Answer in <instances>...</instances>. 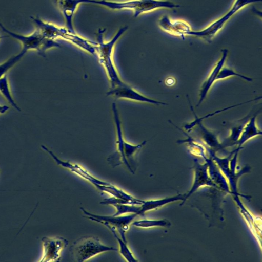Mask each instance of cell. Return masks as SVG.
Masks as SVG:
<instances>
[{
    "label": "cell",
    "instance_id": "6da1fadb",
    "mask_svg": "<svg viewBox=\"0 0 262 262\" xmlns=\"http://www.w3.org/2000/svg\"><path fill=\"white\" fill-rule=\"evenodd\" d=\"M127 29V26L120 28L108 41L104 39L105 29H99L97 32V44L95 55L99 62L105 69L111 88L120 85L125 82L121 78L115 66L113 53L116 44Z\"/></svg>",
    "mask_w": 262,
    "mask_h": 262
},
{
    "label": "cell",
    "instance_id": "7a4b0ae2",
    "mask_svg": "<svg viewBox=\"0 0 262 262\" xmlns=\"http://www.w3.org/2000/svg\"><path fill=\"white\" fill-rule=\"evenodd\" d=\"M30 18L42 34L47 38L56 40L58 39L71 43L88 54H96L97 42L89 40L65 27L59 26L45 21L36 16Z\"/></svg>",
    "mask_w": 262,
    "mask_h": 262
},
{
    "label": "cell",
    "instance_id": "3957f363",
    "mask_svg": "<svg viewBox=\"0 0 262 262\" xmlns=\"http://www.w3.org/2000/svg\"><path fill=\"white\" fill-rule=\"evenodd\" d=\"M88 3L113 11L130 10L135 17L158 9H173L180 7L179 4L169 0H88Z\"/></svg>",
    "mask_w": 262,
    "mask_h": 262
},
{
    "label": "cell",
    "instance_id": "277c9868",
    "mask_svg": "<svg viewBox=\"0 0 262 262\" xmlns=\"http://www.w3.org/2000/svg\"><path fill=\"white\" fill-rule=\"evenodd\" d=\"M113 247L104 245L94 236H85L75 240L70 247V252L73 261L83 262L104 252L116 251Z\"/></svg>",
    "mask_w": 262,
    "mask_h": 262
},
{
    "label": "cell",
    "instance_id": "5b68a950",
    "mask_svg": "<svg viewBox=\"0 0 262 262\" xmlns=\"http://www.w3.org/2000/svg\"><path fill=\"white\" fill-rule=\"evenodd\" d=\"M0 28L9 36L19 41L22 46V50L27 52L29 50H35L43 57L49 49L59 48L61 45L56 40L44 36L41 31L36 28L35 30L27 35H24L12 32L7 29L0 21Z\"/></svg>",
    "mask_w": 262,
    "mask_h": 262
},
{
    "label": "cell",
    "instance_id": "8992f818",
    "mask_svg": "<svg viewBox=\"0 0 262 262\" xmlns=\"http://www.w3.org/2000/svg\"><path fill=\"white\" fill-rule=\"evenodd\" d=\"M261 1V0H234L230 8L221 17L200 30L191 31L189 35L193 36L210 42L225 27L227 22L233 15L249 5Z\"/></svg>",
    "mask_w": 262,
    "mask_h": 262
},
{
    "label": "cell",
    "instance_id": "52a82bcc",
    "mask_svg": "<svg viewBox=\"0 0 262 262\" xmlns=\"http://www.w3.org/2000/svg\"><path fill=\"white\" fill-rule=\"evenodd\" d=\"M113 119L116 135V148L120 162L123 163L132 173L134 170L131 166V161L136 153L146 144L144 141L138 144H133L125 139L122 127V122L118 113H113Z\"/></svg>",
    "mask_w": 262,
    "mask_h": 262
},
{
    "label": "cell",
    "instance_id": "ba28073f",
    "mask_svg": "<svg viewBox=\"0 0 262 262\" xmlns=\"http://www.w3.org/2000/svg\"><path fill=\"white\" fill-rule=\"evenodd\" d=\"M80 209L88 219L103 224L106 227L108 226L115 228L120 234V237L126 242L127 241L125 232L129 229L130 225L137 215L135 213L117 216L102 215L91 213L83 207H80Z\"/></svg>",
    "mask_w": 262,
    "mask_h": 262
},
{
    "label": "cell",
    "instance_id": "9c48e42d",
    "mask_svg": "<svg viewBox=\"0 0 262 262\" xmlns=\"http://www.w3.org/2000/svg\"><path fill=\"white\" fill-rule=\"evenodd\" d=\"M107 94L108 96H111L117 99L155 105H168L165 102L147 97L125 82L120 85L111 88L110 90L107 92Z\"/></svg>",
    "mask_w": 262,
    "mask_h": 262
},
{
    "label": "cell",
    "instance_id": "30bf717a",
    "mask_svg": "<svg viewBox=\"0 0 262 262\" xmlns=\"http://www.w3.org/2000/svg\"><path fill=\"white\" fill-rule=\"evenodd\" d=\"M157 25L163 31L183 40H185V37L193 30L190 25L185 20L173 18L166 15L159 18Z\"/></svg>",
    "mask_w": 262,
    "mask_h": 262
},
{
    "label": "cell",
    "instance_id": "8fae6325",
    "mask_svg": "<svg viewBox=\"0 0 262 262\" xmlns=\"http://www.w3.org/2000/svg\"><path fill=\"white\" fill-rule=\"evenodd\" d=\"M43 254L39 261H57L60 260L62 251L68 245V241L63 237H47L42 238Z\"/></svg>",
    "mask_w": 262,
    "mask_h": 262
},
{
    "label": "cell",
    "instance_id": "7c38bea8",
    "mask_svg": "<svg viewBox=\"0 0 262 262\" xmlns=\"http://www.w3.org/2000/svg\"><path fill=\"white\" fill-rule=\"evenodd\" d=\"M41 147L52 158L57 165L65 168L68 169L76 175L89 181L96 188H97V187L100 185L111 184V183L109 182L100 180L94 177L84 168L77 164L71 163L69 161H63L60 159L51 150H50L45 146L42 145Z\"/></svg>",
    "mask_w": 262,
    "mask_h": 262
},
{
    "label": "cell",
    "instance_id": "4fadbf2b",
    "mask_svg": "<svg viewBox=\"0 0 262 262\" xmlns=\"http://www.w3.org/2000/svg\"><path fill=\"white\" fill-rule=\"evenodd\" d=\"M61 13L66 27L75 31L73 24L75 13L81 4L88 3V0H52Z\"/></svg>",
    "mask_w": 262,
    "mask_h": 262
},
{
    "label": "cell",
    "instance_id": "5bb4252c",
    "mask_svg": "<svg viewBox=\"0 0 262 262\" xmlns=\"http://www.w3.org/2000/svg\"><path fill=\"white\" fill-rule=\"evenodd\" d=\"M221 51V55L220 58L200 87L199 93V100L196 106V107L200 105L205 99L213 84L217 81V77L220 70L225 65L228 55V50L226 49H224Z\"/></svg>",
    "mask_w": 262,
    "mask_h": 262
},
{
    "label": "cell",
    "instance_id": "9a60e30c",
    "mask_svg": "<svg viewBox=\"0 0 262 262\" xmlns=\"http://www.w3.org/2000/svg\"><path fill=\"white\" fill-rule=\"evenodd\" d=\"M196 126H198L199 133L203 141L209 147L217 150L223 148L221 143L219 142L216 134L205 127L202 122L192 121L184 125V130L187 132H190Z\"/></svg>",
    "mask_w": 262,
    "mask_h": 262
},
{
    "label": "cell",
    "instance_id": "2e32d148",
    "mask_svg": "<svg viewBox=\"0 0 262 262\" xmlns=\"http://www.w3.org/2000/svg\"><path fill=\"white\" fill-rule=\"evenodd\" d=\"M259 111L251 117L245 126L240 136L237 140L236 145L238 148H241V146L250 139L262 135V132L257 126L256 119Z\"/></svg>",
    "mask_w": 262,
    "mask_h": 262
},
{
    "label": "cell",
    "instance_id": "e0dca14e",
    "mask_svg": "<svg viewBox=\"0 0 262 262\" xmlns=\"http://www.w3.org/2000/svg\"><path fill=\"white\" fill-rule=\"evenodd\" d=\"M251 116V114H248L234 123L230 129L229 136L221 143L223 148L236 145L245 126Z\"/></svg>",
    "mask_w": 262,
    "mask_h": 262
},
{
    "label": "cell",
    "instance_id": "ac0fdd59",
    "mask_svg": "<svg viewBox=\"0 0 262 262\" xmlns=\"http://www.w3.org/2000/svg\"><path fill=\"white\" fill-rule=\"evenodd\" d=\"M185 194H178L173 197L166 198L162 199L144 201L140 205L139 215H143L145 212L158 208L166 204L178 200L185 199Z\"/></svg>",
    "mask_w": 262,
    "mask_h": 262
},
{
    "label": "cell",
    "instance_id": "d6986e66",
    "mask_svg": "<svg viewBox=\"0 0 262 262\" xmlns=\"http://www.w3.org/2000/svg\"><path fill=\"white\" fill-rule=\"evenodd\" d=\"M111 231L113 236L117 241L119 245V251L120 255L124 259L129 262L138 261V260L133 255V253L127 245V242H125L116 233V229L110 226L106 227Z\"/></svg>",
    "mask_w": 262,
    "mask_h": 262
},
{
    "label": "cell",
    "instance_id": "ffe728a7",
    "mask_svg": "<svg viewBox=\"0 0 262 262\" xmlns=\"http://www.w3.org/2000/svg\"><path fill=\"white\" fill-rule=\"evenodd\" d=\"M0 93L12 106L18 112L21 111L12 97L7 74L0 78Z\"/></svg>",
    "mask_w": 262,
    "mask_h": 262
},
{
    "label": "cell",
    "instance_id": "44dd1931",
    "mask_svg": "<svg viewBox=\"0 0 262 262\" xmlns=\"http://www.w3.org/2000/svg\"><path fill=\"white\" fill-rule=\"evenodd\" d=\"M135 227L140 228H149L154 227H168L171 225L169 221L163 220H142L132 222Z\"/></svg>",
    "mask_w": 262,
    "mask_h": 262
},
{
    "label": "cell",
    "instance_id": "7402d4cb",
    "mask_svg": "<svg viewBox=\"0 0 262 262\" xmlns=\"http://www.w3.org/2000/svg\"><path fill=\"white\" fill-rule=\"evenodd\" d=\"M116 209L114 215H122L128 214L135 213L139 215L140 205L132 204H114L112 205Z\"/></svg>",
    "mask_w": 262,
    "mask_h": 262
},
{
    "label": "cell",
    "instance_id": "603a6c76",
    "mask_svg": "<svg viewBox=\"0 0 262 262\" xmlns=\"http://www.w3.org/2000/svg\"><path fill=\"white\" fill-rule=\"evenodd\" d=\"M26 53V52L21 50L18 54L11 57L0 64V78L5 75L7 71L18 62Z\"/></svg>",
    "mask_w": 262,
    "mask_h": 262
},
{
    "label": "cell",
    "instance_id": "cb8c5ba5",
    "mask_svg": "<svg viewBox=\"0 0 262 262\" xmlns=\"http://www.w3.org/2000/svg\"><path fill=\"white\" fill-rule=\"evenodd\" d=\"M232 76L240 77L247 81H252L253 79L244 75L237 73L232 69L224 66L220 70L217 77V80H224Z\"/></svg>",
    "mask_w": 262,
    "mask_h": 262
},
{
    "label": "cell",
    "instance_id": "d4e9b609",
    "mask_svg": "<svg viewBox=\"0 0 262 262\" xmlns=\"http://www.w3.org/2000/svg\"><path fill=\"white\" fill-rule=\"evenodd\" d=\"M9 110V106L7 105H0V114H4Z\"/></svg>",
    "mask_w": 262,
    "mask_h": 262
},
{
    "label": "cell",
    "instance_id": "484cf974",
    "mask_svg": "<svg viewBox=\"0 0 262 262\" xmlns=\"http://www.w3.org/2000/svg\"><path fill=\"white\" fill-rule=\"evenodd\" d=\"M8 37V36H0V40L3 38Z\"/></svg>",
    "mask_w": 262,
    "mask_h": 262
}]
</instances>
